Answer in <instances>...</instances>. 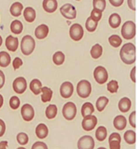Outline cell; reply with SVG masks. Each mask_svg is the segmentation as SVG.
I'll return each instance as SVG.
<instances>
[{
	"label": "cell",
	"mask_w": 138,
	"mask_h": 149,
	"mask_svg": "<svg viewBox=\"0 0 138 149\" xmlns=\"http://www.w3.org/2000/svg\"><path fill=\"white\" fill-rule=\"evenodd\" d=\"M136 74H137V67L132 68L131 74H130V76H131V81L134 82V83L137 82V75H136Z\"/></svg>",
	"instance_id": "48"
},
{
	"label": "cell",
	"mask_w": 138,
	"mask_h": 149,
	"mask_svg": "<svg viewBox=\"0 0 138 149\" xmlns=\"http://www.w3.org/2000/svg\"><path fill=\"white\" fill-rule=\"evenodd\" d=\"M129 122L133 128L137 127V111H132L131 113V115L129 116Z\"/></svg>",
	"instance_id": "42"
},
{
	"label": "cell",
	"mask_w": 138,
	"mask_h": 149,
	"mask_svg": "<svg viewBox=\"0 0 138 149\" xmlns=\"http://www.w3.org/2000/svg\"><path fill=\"white\" fill-rule=\"evenodd\" d=\"M109 43L111 46H113L114 48H118L120 46V45L122 43V40L119 35L113 34L109 38Z\"/></svg>",
	"instance_id": "36"
},
{
	"label": "cell",
	"mask_w": 138,
	"mask_h": 149,
	"mask_svg": "<svg viewBox=\"0 0 138 149\" xmlns=\"http://www.w3.org/2000/svg\"><path fill=\"white\" fill-rule=\"evenodd\" d=\"M10 30L14 34H20L23 31V24L20 20H14L10 24Z\"/></svg>",
	"instance_id": "29"
},
{
	"label": "cell",
	"mask_w": 138,
	"mask_h": 149,
	"mask_svg": "<svg viewBox=\"0 0 138 149\" xmlns=\"http://www.w3.org/2000/svg\"><path fill=\"white\" fill-rule=\"evenodd\" d=\"M121 137L117 132H113L109 137L110 149H120Z\"/></svg>",
	"instance_id": "14"
},
{
	"label": "cell",
	"mask_w": 138,
	"mask_h": 149,
	"mask_svg": "<svg viewBox=\"0 0 138 149\" xmlns=\"http://www.w3.org/2000/svg\"><path fill=\"white\" fill-rule=\"evenodd\" d=\"M62 115L68 121H72L75 118L77 115L76 105L72 102H67L62 108Z\"/></svg>",
	"instance_id": "5"
},
{
	"label": "cell",
	"mask_w": 138,
	"mask_h": 149,
	"mask_svg": "<svg viewBox=\"0 0 138 149\" xmlns=\"http://www.w3.org/2000/svg\"><path fill=\"white\" fill-rule=\"evenodd\" d=\"M23 4L20 2H15L14 3L11 7H10V14L14 17H19L23 11Z\"/></svg>",
	"instance_id": "25"
},
{
	"label": "cell",
	"mask_w": 138,
	"mask_h": 149,
	"mask_svg": "<svg viewBox=\"0 0 138 149\" xmlns=\"http://www.w3.org/2000/svg\"><path fill=\"white\" fill-rule=\"evenodd\" d=\"M22 65H23V61L19 57H16L13 61V67H14V70H18Z\"/></svg>",
	"instance_id": "44"
},
{
	"label": "cell",
	"mask_w": 138,
	"mask_h": 149,
	"mask_svg": "<svg viewBox=\"0 0 138 149\" xmlns=\"http://www.w3.org/2000/svg\"><path fill=\"white\" fill-rule=\"evenodd\" d=\"M124 139L128 144H135L137 140V134L134 131L128 130L125 132Z\"/></svg>",
	"instance_id": "30"
},
{
	"label": "cell",
	"mask_w": 138,
	"mask_h": 149,
	"mask_svg": "<svg viewBox=\"0 0 138 149\" xmlns=\"http://www.w3.org/2000/svg\"><path fill=\"white\" fill-rule=\"evenodd\" d=\"M109 1H110V3H111L112 6L116 8L121 6L123 4V3H124V0H109Z\"/></svg>",
	"instance_id": "46"
},
{
	"label": "cell",
	"mask_w": 138,
	"mask_h": 149,
	"mask_svg": "<svg viewBox=\"0 0 138 149\" xmlns=\"http://www.w3.org/2000/svg\"><path fill=\"white\" fill-rule=\"evenodd\" d=\"M109 103V99L106 96H100L96 101V108L99 111H103Z\"/></svg>",
	"instance_id": "31"
},
{
	"label": "cell",
	"mask_w": 138,
	"mask_h": 149,
	"mask_svg": "<svg viewBox=\"0 0 138 149\" xmlns=\"http://www.w3.org/2000/svg\"><path fill=\"white\" fill-rule=\"evenodd\" d=\"M20 100L18 96L16 95H14L10 98L9 100V106L10 107L14 110H16L20 107Z\"/></svg>",
	"instance_id": "39"
},
{
	"label": "cell",
	"mask_w": 138,
	"mask_h": 149,
	"mask_svg": "<svg viewBox=\"0 0 138 149\" xmlns=\"http://www.w3.org/2000/svg\"><path fill=\"white\" fill-rule=\"evenodd\" d=\"M120 23H121V18L120 16V14H116V13H114L110 16L109 18V24L111 28L113 29H116L120 25Z\"/></svg>",
	"instance_id": "23"
},
{
	"label": "cell",
	"mask_w": 138,
	"mask_h": 149,
	"mask_svg": "<svg viewBox=\"0 0 138 149\" xmlns=\"http://www.w3.org/2000/svg\"><path fill=\"white\" fill-rule=\"evenodd\" d=\"M90 17L94 19V20L99 21L102 18V11L99 10V9H96V8H94L92 11H91V14H90Z\"/></svg>",
	"instance_id": "41"
},
{
	"label": "cell",
	"mask_w": 138,
	"mask_h": 149,
	"mask_svg": "<svg viewBox=\"0 0 138 149\" xmlns=\"http://www.w3.org/2000/svg\"><path fill=\"white\" fill-rule=\"evenodd\" d=\"M94 77L97 83L103 85L108 81L109 75L107 70L103 66H97L94 70Z\"/></svg>",
	"instance_id": "6"
},
{
	"label": "cell",
	"mask_w": 138,
	"mask_h": 149,
	"mask_svg": "<svg viewBox=\"0 0 138 149\" xmlns=\"http://www.w3.org/2000/svg\"><path fill=\"white\" fill-rule=\"evenodd\" d=\"M97 122H98V120L95 116H86L83 117V121H82V127L84 131L89 132L96 127Z\"/></svg>",
	"instance_id": "10"
},
{
	"label": "cell",
	"mask_w": 138,
	"mask_h": 149,
	"mask_svg": "<svg viewBox=\"0 0 138 149\" xmlns=\"http://www.w3.org/2000/svg\"><path fill=\"white\" fill-rule=\"evenodd\" d=\"M42 88V81L38 79H33L30 84V89L34 95H39Z\"/></svg>",
	"instance_id": "22"
},
{
	"label": "cell",
	"mask_w": 138,
	"mask_h": 149,
	"mask_svg": "<svg viewBox=\"0 0 138 149\" xmlns=\"http://www.w3.org/2000/svg\"><path fill=\"white\" fill-rule=\"evenodd\" d=\"M11 62V57L8 53L5 51L0 52V66L3 68L7 67Z\"/></svg>",
	"instance_id": "27"
},
{
	"label": "cell",
	"mask_w": 138,
	"mask_h": 149,
	"mask_svg": "<svg viewBox=\"0 0 138 149\" xmlns=\"http://www.w3.org/2000/svg\"><path fill=\"white\" fill-rule=\"evenodd\" d=\"M42 6L46 12L51 14V13H54L57 9L58 3L56 0H43Z\"/></svg>",
	"instance_id": "17"
},
{
	"label": "cell",
	"mask_w": 138,
	"mask_h": 149,
	"mask_svg": "<svg viewBox=\"0 0 138 149\" xmlns=\"http://www.w3.org/2000/svg\"><path fill=\"white\" fill-rule=\"evenodd\" d=\"M7 141H2V142H0V149H7Z\"/></svg>",
	"instance_id": "50"
},
{
	"label": "cell",
	"mask_w": 138,
	"mask_h": 149,
	"mask_svg": "<svg viewBox=\"0 0 138 149\" xmlns=\"http://www.w3.org/2000/svg\"><path fill=\"white\" fill-rule=\"evenodd\" d=\"M24 18L27 21L28 23H32L34 22L36 18V13L33 8L27 7L24 10Z\"/></svg>",
	"instance_id": "21"
},
{
	"label": "cell",
	"mask_w": 138,
	"mask_h": 149,
	"mask_svg": "<svg viewBox=\"0 0 138 149\" xmlns=\"http://www.w3.org/2000/svg\"><path fill=\"white\" fill-rule=\"evenodd\" d=\"M21 116L25 122H30L34 116V110L30 104H25L21 108Z\"/></svg>",
	"instance_id": "12"
},
{
	"label": "cell",
	"mask_w": 138,
	"mask_h": 149,
	"mask_svg": "<svg viewBox=\"0 0 138 149\" xmlns=\"http://www.w3.org/2000/svg\"><path fill=\"white\" fill-rule=\"evenodd\" d=\"M131 100L128 98V97H123L120 100L119 102V104H118V107H119V110L123 112V113H125L127 112L130 109H131Z\"/></svg>",
	"instance_id": "20"
},
{
	"label": "cell",
	"mask_w": 138,
	"mask_h": 149,
	"mask_svg": "<svg viewBox=\"0 0 138 149\" xmlns=\"http://www.w3.org/2000/svg\"><path fill=\"white\" fill-rule=\"evenodd\" d=\"M73 85L70 81H65L62 83L60 87V95L63 98H70L73 94Z\"/></svg>",
	"instance_id": "13"
},
{
	"label": "cell",
	"mask_w": 138,
	"mask_h": 149,
	"mask_svg": "<svg viewBox=\"0 0 138 149\" xmlns=\"http://www.w3.org/2000/svg\"><path fill=\"white\" fill-rule=\"evenodd\" d=\"M42 102H51V98H52V95H53V91H51V89L49 87H42Z\"/></svg>",
	"instance_id": "24"
},
{
	"label": "cell",
	"mask_w": 138,
	"mask_h": 149,
	"mask_svg": "<svg viewBox=\"0 0 138 149\" xmlns=\"http://www.w3.org/2000/svg\"><path fill=\"white\" fill-rule=\"evenodd\" d=\"M5 131H6V125H5V122H4L2 119H0V137L4 135Z\"/></svg>",
	"instance_id": "45"
},
{
	"label": "cell",
	"mask_w": 138,
	"mask_h": 149,
	"mask_svg": "<svg viewBox=\"0 0 138 149\" xmlns=\"http://www.w3.org/2000/svg\"><path fill=\"white\" fill-rule=\"evenodd\" d=\"M3 105H4V97L0 94V108L3 107Z\"/></svg>",
	"instance_id": "51"
},
{
	"label": "cell",
	"mask_w": 138,
	"mask_h": 149,
	"mask_svg": "<svg viewBox=\"0 0 138 149\" xmlns=\"http://www.w3.org/2000/svg\"><path fill=\"white\" fill-rule=\"evenodd\" d=\"M92 91L91 83L87 80H82L77 85V92L81 98L89 97Z\"/></svg>",
	"instance_id": "4"
},
{
	"label": "cell",
	"mask_w": 138,
	"mask_h": 149,
	"mask_svg": "<svg viewBox=\"0 0 138 149\" xmlns=\"http://www.w3.org/2000/svg\"><path fill=\"white\" fill-rule=\"evenodd\" d=\"M31 149H48V148H47V146H46V144L45 142H36L33 144Z\"/></svg>",
	"instance_id": "43"
},
{
	"label": "cell",
	"mask_w": 138,
	"mask_h": 149,
	"mask_svg": "<svg viewBox=\"0 0 138 149\" xmlns=\"http://www.w3.org/2000/svg\"><path fill=\"white\" fill-rule=\"evenodd\" d=\"M95 136H96L97 140L99 142L104 141L107 136V129L104 126L99 127V128H97L96 132H95Z\"/></svg>",
	"instance_id": "32"
},
{
	"label": "cell",
	"mask_w": 138,
	"mask_h": 149,
	"mask_svg": "<svg viewBox=\"0 0 138 149\" xmlns=\"http://www.w3.org/2000/svg\"><path fill=\"white\" fill-rule=\"evenodd\" d=\"M17 149H26V148H17Z\"/></svg>",
	"instance_id": "54"
},
{
	"label": "cell",
	"mask_w": 138,
	"mask_h": 149,
	"mask_svg": "<svg viewBox=\"0 0 138 149\" xmlns=\"http://www.w3.org/2000/svg\"><path fill=\"white\" fill-rule=\"evenodd\" d=\"M127 3L131 10L135 11L137 9V0H127Z\"/></svg>",
	"instance_id": "47"
},
{
	"label": "cell",
	"mask_w": 138,
	"mask_h": 149,
	"mask_svg": "<svg viewBox=\"0 0 138 149\" xmlns=\"http://www.w3.org/2000/svg\"><path fill=\"white\" fill-rule=\"evenodd\" d=\"M2 44H3V39H2L1 35H0V46L2 45Z\"/></svg>",
	"instance_id": "52"
},
{
	"label": "cell",
	"mask_w": 138,
	"mask_h": 149,
	"mask_svg": "<svg viewBox=\"0 0 138 149\" xmlns=\"http://www.w3.org/2000/svg\"><path fill=\"white\" fill-rule=\"evenodd\" d=\"M5 83V75L4 73L0 70V89L3 88V86H4Z\"/></svg>",
	"instance_id": "49"
},
{
	"label": "cell",
	"mask_w": 138,
	"mask_h": 149,
	"mask_svg": "<svg viewBox=\"0 0 138 149\" xmlns=\"http://www.w3.org/2000/svg\"><path fill=\"white\" fill-rule=\"evenodd\" d=\"M102 54H103V48L99 44H95L93 47L91 48L90 54L93 59H94V60L99 59L102 55Z\"/></svg>",
	"instance_id": "26"
},
{
	"label": "cell",
	"mask_w": 138,
	"mask_h": 149,
	"mask_svg": "<svg viewBox=\"0 0 138 149\" xmlns=\"http://www.w3.org/2000/svg\"><path fill=\"white\" fill-rule=\"evenodd\" d=\"M94 8L99 9L103 12L106 8V1L105 0H93Z\"/></svg>",
	"instance_id": "37"
},
{
	"label": "cell",
	"mask_w": 138,
	"mask_h": 149,
	"mask_svg": "<svg viewBox=\"0 0 138 149\" xmlns=\"http://www.w3.org/2000/svg\"><path fill=\"white\" fill-rule=\"evenodd\" d=\"M94 146H95V142L91 136H83L80 137V139L77 142L78 149H94Z\"/></svg>",
	"instance_id": "9"
},
{
	"label": "cell",
	"mask_w": 138,
	"mask_h": 149,
	"mask_svg": "<svg viewBox=\"0 0 138 149\" xmlns=\"http://www.w3.org/2000/svg\"><path fill=\"white\" fill-rule=\"evenodd\" d=\"M83 29L79 24H73L69 30V34L71 39L73 41H79L83 37Z\"/></svg>",
	"instance_id": "8"
},
{
	"label": "cell",
	"mask_w": 138,
	"mask_h": 149,
	"mask_svg": "<svg viewBox=\"0 0 138 149\" xmlns=\"http://www.w3.org/2000/svg\"><path fill=\"white\" fill-rule=\"evenodd\" d=\"M113 124H114L115 128L117 129L119 131H122L126 127L127 121H126V118L124 116L119 115L115 117Z\"/></svg>",
	"instance_id": "18"
},
{
	"label": "cell",
	"mask_w": 138,
	"mask_h": 149,
	"mask_svg": "<svg viewBox=\"0 0 138 149\" xmlns=\"http://www.w3.org/2000/svg\"><path fill=\"white\" fill-rule=\"evenodd\" d=\"M49 34V28L46 24H41L35 29L34 35L38 40H44Z\"/></svg>",
	"instance_id": "16"
},
{
	"label": "cell",
	"mask_w": 138,
	"mask_h": 149,
	"mask_svg": "<svg viewBox=\"0 0 138 149\" xmlns=\"http://www.w3.org/2000/svg\"><path fill=\"white\" fill-rule=\"evenodd\" d=\"M76 1H80V0H76Z\"/></svg>",
	"instance_id": "55"
},
{
	"label": "cell",
	"mask_w": 138,
	"mask_h": 149,
	"mask_svg": "<svg viewBox=\"0 0 138 149\" xmlns=\"http://www.w3.org/2000/svg\"><path fill=\"white\" fill-rule=\"evenodd\" d=\"M98 21L93 19L91 17H89L85 23V28L89 32H94L98 26Z\"/></svg>",
	"instance_id": "35"
},
{
	"label": "cell",
	"mask_w": 138,
	"mask_h": 149,
	"mask_svg": "<svg viewBox=\"0 0 138 149\" xmlns=\"http://www.w3.org/2000/svg\"><path fill=\"white\" fill-rule=\"evenodd\" d=\"M60 12L62 15L68 19H76L77 11L75 7L73 5H72L71 3H66L64 5H62L60 8Z\"/></svg>",
	"instance_id": "7"
},
{
	"label": "cell",
	"mask_w": 138,
	"mask_h": 149,
	"mask_svg": "<svg viewBox=\"0 0 138 149\" xmlns=\"http://www.w3.org/2000/svg\"><path fill=\"white\" fill-rule=\"evenodd\" d=\"M121 61L126 65H132L136 62V46L132 43H126L122 46L120 51Z\"/></svg>",
	"instance_id": "1"
},
{
	"label": "cell",
	"mask_w": 138,
	"mask_h": 149,
	"mask_svg": "<svg viewBox=\"0 0 138 149\" xmlns=\"http://www.w3.org/2000/svg\"><path fill=\"white\" fill-rule=\"evenodd\" d=\"M119 89V84L117 81L113 80L107 84V90L111 92V93H116Z\"/></svg>",
	"instance_id": "38"
},
{
	"label": "cell",
	"mask_w": 138,
	"mask_h": 149,
	"mask_svg": "<svg viewBox=\"0 0 138 149\" xmlns=\"http://www.w3.org/2000/svg\"><path fill=\"white\" fill-rule=\"evenodd\" d=\"M17 142H19L20 145H25L27 144L28 142H29V136L25 132H20L18 135H17Z\"/></svg>",
	"instance_id": "40"
},
{
	"label": "cell",
	"mask_w": 138,
	"mask_h": 149,
	"mask_svg": "<svg viewBox=\"0 0 138 149\" xmlns=\"http://www.w3.org/2000/svg\"><path fill=\"white\" fill-rule=\"evenodd\" d=\"M52 61L56 65H62L65 61V54L62 51H57L53 54Z\"/></svg>",
	"instance_id": "34"
},
{
	"label": "cell",
	"mask_w": 138,
	"mask_h": 149,
	"mask_svg": "<svg viewBox=\"0 0 138 149\" xmlns=\"http://www.w3.org/2000/svg\"><path fill=\"white\" fill-rule=\"evenodd\" d=\"M5 46L9 51H12V52L16 51L18 47H19L18 38L14 37L12 35H8L6 38V40H5Z\"/></svg>",
	"instance_id": "15"
},
{
	"label": "cell",
	"mask_w": 138,
	"mask_h": 149,
	"mask_svg": "<svg viewBox=\"0 0 138 149\" xmlns=\"http://www.w3.org/2000/svg\"><path fill=\"white\" fill-rule=\"evenodd\" d=\"M35 134L40 139L46 138L48 135V127H46V125L44 123H40L35 128Z\"/></svg>",
	"instance_id": "19"
},
{
	"label": "cell",
	"mask_w": 138,
	"mask_h": 149,
	"mask_svg": "<svg viewBox=\"0 0 138 149\" xmlns=\"http://www.w3.org/2000/svg\"><path fill=\"white\" fill-rule=\"evenodd\" d=\"M98 149H106V148H99Z\"/></svg>",
	"instance_id": "53"
},
{
	"label": "cell",
	"mask_w": 138,
	"mask_h": 149,
	"mask_svg": "<svg viewBox=\"0 0 138 149\" xmlns=\"http://www.w3.org/2000/svg\"><path fill=\"white\" fill-rule=\"evenodd\" d=\"M137 27L133 21H126L121 28V35L125 40H132L136 36Z\"/></svg>",
	"instance_id": "3"
},
{
	"label": "cell",
	"mask_w": 138,
	"mask_h": 149,
	"mask_svg": "<svg viewBox=\"0 0 138 149\" xmlns=\"http://www.w3.org/2000/svg\"><path fill=\"white\" fill-rule=\"evenodd\" d=\"M57 114V107L54 104H51L46 107V116L48 119H53L55 118Z\"/></svg>",
	"instance_id": "33"
},
{
	"label": "cell",
	"mask_w": 138,
	"mask_h": 149,
	"mask_svg": "<svg viewBox=\"0 0 138 149\" xmlns=\"http://www.w3.org/2000/svg\"><path fill=\"white\" fill-rule=\"evenodd\" d=\"M35 48V41L30 35H25L22 38L20 43L21 52L25 55H30L33 53Z\"/></svg>",
	"instance_id": "2"
},
{
	"label": "cell",
	"mask_w": 138,
	"mask_h": 149,
	"mask_svg": "<svg viewBox=\"0 0 138 149\" xmlns=\"http://www.w3.org/2000/svg\"><path fill=\"white\" fill-rule=\"evenodd\" d=\"M27 88V82L24 77H17L13 81V89L17 94H23Z\"/></svg>",
	"instance_id": "11"
},
{
	"label": "cell",
	"mask_w": 138,
	"mask_h": 149,
	"mask_svg": "<svg viewBox=\"0 0 138 149\" xmlns=\"http://www.w3.org/2000/svg\"><path fill=\"white\" fill-rule=\"evenodd\" d=\"M94 107L93 104L90 102H85L81 109V114L83 117L86 116L92 115L94 113Z\"/></svg>",
	"instance_id": "28"
}]
</instances>
